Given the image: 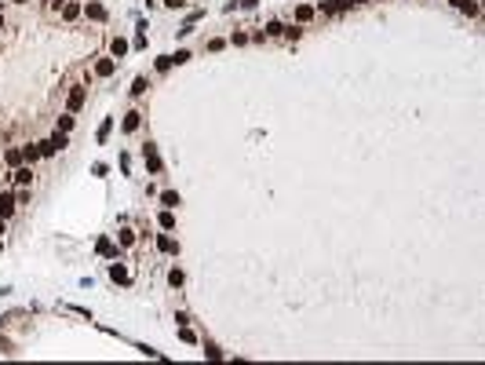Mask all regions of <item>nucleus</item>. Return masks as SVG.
Here are the masks:
<instances>
[{"instance_id": "nucleus-15", "label": "nucleus", "mask_w": 485, "mask_h": 365, "mask_svg": "<svg viewBox=\"0 0 485 365\" xmlns=\"http://www.w3.org/2000/svg\"><path fill=\"white\" fill-rule=\"evenodd\" d=\"M161 204H164V208H175V204H179V194H175V190H164V194H161Z\"/></svg>"}, {"instance_id": "nucleus-26", "label": "nucleus", "mask_w": 485, "mask_h": 365, "mask_svg": "<svg viewBox=\"0 0 485 365\" xmlns=\"http://www.w3.org/2000/svg\"><path fill=\"white\" fill-rule=\"evenodd\" d=\"M164 7H186V0H164Z\"/></svg>"}, {"instance_id": "nucleus-13", "label": "nucleus", "mask_w": 485, "mask_h": 365, "mask_svg": "<svg viewBox=\"0 0 485 365\" xmlns=\"http://www.w3.org/2000/svg\"><path fill=\"white\" fill-rule=\"evenodd\" d=\"M110 51H113V59H120V55H128V41H120V37H113V41H110Z\"/></svg>"}, {"instance_id": "nucleus-9", "label": "nucleus", "mask_w": 485, "mask_h": 365, "mask_svg": "<svg viewBox=\"0 0 485 365\" xmlns=\"http://www.w3.org/2000/svg\"><path fill=\"white\" fill-rule=\"evenodd\" d=\"M11 212H15V194H0V216L7 219Z\"/></svg>"}, {"instance_id": "nucleus-17", "label": "nucleus", "mask_w": 485, "mask_h": 365, "mask_svg": "<svg viewBox=\"0 0 485 365\" xmlns=\"http://www.w3.org/2000/svg\"><path fill=\"white\" fill-rule=\"evenodd\" d=\"M37 157H40V146H22V161H37Z\"/></svg>"}, {"instance_id": "nucleus-1", "label": "nucleus", "mask_w": 485, "mask_h": 365, "mask_svg": "<svg viewBox=\"0 0 485 365\" xmlns=\"http://www.w3.org/2000/svg\"><path fill=\"white\" fill-rule=\"evenodd\" d=\"M84 102H88V91H84L80 84H73V88H70V95H66V110H70V114H77Z\"/></svg>"}, {"instance_id": "nucleus-24", "label": "nucleus", "mask_w": 485, "mask_h": 365, "mask_svg": "<svg viewBox=\"0 0 485 365\" xmlns=\"http://www.w3.org/2000/svg\"><path fill=\"white\" fill-rule=\"evenodd\" d=\"M55 150H59V146H55V139H48V143H40V154H44V157H51Z\"/></svg>"}, {"instance_id": "nucleus-6", "label": "nucleus", "mask_w": 485, "mask_h": 365, "mask_svg": "<svg viewBox=\"0 0 485 365\" xmlns=\"http://www.w3.org/2000/svg\"><path fill=\"white\" fill-rule=\"evenodd\" d=\"M84 15V4H77V0H66V4H62V18H66V22H73V18H80Z\"/></svg>"}, {"instance_id": "nucleus-29", "label": "nucleus", "mask_w": 485, "mask_h": 365, "mask_svg": "<svg viewBox=\"0 0 485 365\" xmlns=\"http://www.w3.org/2000/svg\"><path fill=\"white\" fill-rule=\"evenodd\" d=\"M15 4H30V0H15Z\"/></svg>"}, {"instance_id": "nucleus-28", "label": "nucleus", "mask_w": 485, "mask_h": 365, "mask_svg": "<svg viewBox=\"0 0 485 365\" xmlns=\"http://www.w3.org/2000/svg\"><path fill=\"white\" fill-rule=\"evenodd\" d=\"M0 30H4V15H0Z\"/></svg>"}, {"instance_id": "nucleus-23", "label": "nucleus", "mask_w": 485, "mask_h": 365, "mask_svg": "<svg viewBox=\"0 0 485 365\" xmlns=\"http://www.w3.org/2000/svg\"><path fill=\"white\" fill-rule=\"evenodd\" d=\"M73 128V114H66V117H59V132H70Z\"/></svg>"}, {"instance_id": "nucleus-14", "label": "nucleus", "mask_w": 485, "mask_h": 365, "mask_svg": "<svg viewBox=\"0 0 485 365\" xmlns=\"http://www.w3.org/2000/svg\"><path fill=\"white\" fill-rule=\"evenodd\" d=\"M452 7L456 11H467V15H478V4H474V0H452Z\"/></svg>"}, {"instance_id": "nucleus-11", "label": "nucleus", "mask_w": 485, "mask_h": 365, "mask_svg": "<svg viewBox=\"0 0 485 365\" xmlns=\"http://www.w3.org/2000/svg\"><path fill=\"white\" fill-rule=\"evenodd\" d=\"M310 18H314V7H310V4H299V7H296V22H299V26L310 22Z\"/></svg>"}, {"instance_id": "nucleus-4", "label": "nucleus", "mask_w": 485, "mask_h": 365, "mask_svg": "<svg viewBox=\"0 0 485 365\" xmlns=\"http://www.w3.org/2000/svg\"><path fill=\"white\" fill-rule=\"evenodd\" d=\"M84 15H88L91 22H102V18H106V7H102L99 0H88V4H84Z\"/></svg>"}, {"instance_id": "nucleus-12", "label": "nucleus", "mask_w": 485, "mask_h": 365, "mask_svg": "<svg viewBox=\"0 0 485 365\" xmlns=\"http://www.w3.org/2000/svg\"><path fill=\"white\" fill-rule=\"evenodd\" d=\"M110 278H113V282H120V285H128V270L120 267V263H110Z\"/></svg>"}, {"instance_id": "nucleus-27", "label": "nucleus", "mask_w": 485, "mask_h": 365, "mask_svg": "<svg viewBox=\"0 0 485 365\" xmlns=\"http://www.w3.org/2000/svg\"><path fill=\"white\" fill-rule=\"evenodd\" d=\"M0 234H4V216H0Z\"/></svg>"}, {"instance_id": "nucleus-2", "label": "nucleus", "mask_w": 485, "mask_h": 365, "mask_svg": "<svg viewBox=\"0 0 485 365\" xmlns=\"http://www.w3.org/2000/svg\"><path fill=\"white\" fill-rule=\"evenodd\" d=\"M143 161H146V168H150V172H161V154H157L153 143L143 146Z\"/></svg>"}, {"instance_id": "nucleus-10", "label": "nucleus", "mask_w": 485, "mask_h": 365, "mask_svg": "<svg viewBox=\"0 0 485 365\" xmlns=\"http://www.w3.org/2000/svg\"><path fill=\"white\" fill-rule=\"evenodd\" d=\"M117 245L132 248V245H135V230H128V227H124V230H117Z\"/></svg>"}, {"instance_id": "nucleus-19", "label": "nucleus", "mask_w": 485, "mask_h": 365, "mask_svg": "<svg viewBox=\"0 0 485 365\" xmlns=\"http://www.w3.org/2000/svg\"><path fill=\"white\" fill-rule=\"evenodd\" d=\"M4 157H7V164H11V168H18V164H22V150H7Z\"/></svg>"}, {"instance_id": "nucleus-20", "label": "nucleus", "mask_w": 485, "mask_h": 365, "mask_svg": "<svg viewBox=\"0 0 485 365\" xmlns=\"http://www.w3.org/2000/svg\"><path fill=\"white\" fill-rule=\"evenodd\" d=\"M172 62H175L172 55H161V59H157V73H168V70H172Z\"/></svg>"}, {"instance_id": "nucleus-18", "label": "nucleus", "mask_w": 485, "mask_h": 365, "mask_svg": "<svg viewBox=\"0 0 485 365\" xmlns=\"http://www.w3.org/2000/svg\"><path fill=\"white\" fill-rule=\"evenodd\" d=\"M175 227V216H172V208H164L161 212V230H172Z\"/></svg>"}, {"instance_id": "nucleus-7", "label": "nucleus", "mask_w": 485, "mask_h": 365, "mask_svg": "<svg viewBox=\"0 0 485 365\" xmlns=\"http://www.w3.org/2000/svg\"><path fill=\"white\" fill-rule=\"evenodd\" d=\"M11 175H15V183H18V186H30V183H33V168H30V164H18Z\"/></svg>"}, {"instance_id": "nucleus-16", "label": "nucleus", "mask_w": 485, "mask_h": 365, "mask_svg": "<svg viewBox=\"0 0 485 365\" xmlns=\"http://www.w3.org/2000/svg\"><path fill=\"white\" fill-rule=\"evenodd\" d=\"M95 248H99V256H113V241H110V238H99Z\"/></svg>"}, {"instance_id": "nucleus-5", "label": "nucleus", "mask_w": 485, "mask_h": 365, "mask_svg": "<svg viewBox=\"0 0 485 365\" xmlns=\"http://www.w3.org/2000/svg\"><path fill=\"white\" fill-rule=\"evenodd\" d=\"M117 73V59H99L95 62V77H113Z\"/></svg>"}, {"instance_id": "nucleus-25", "label": "nucleus", "mask_w": 485, "mask_h": 365, "mask_svg": "<svg viewBox=\"0 0 485 365\" xmlns=\"http://www.w3.org/2000/svg\"><path fill=\"white\" fill-rule=\"evenodd\" d=\"M266 33L277 37V33H285V26H281V22H266Z\"/></svg>"}, {"instance_id": "nucleus-21", "label": "nucleus", "mask_w": 485, "mask_h": 365, "mask_svg": "<svg viewBox=\"0 0 485 365\" xmlns=\"http://www.w3.org/2000/svg\"><path fill=\"white\" fill-rule=\"evenodd\" d=\"M146 88H150V84H146V77H135V84H132V95H146Z\"/></svg>"}, {"instance_id": "nucleus-8", "label": "nucleus", "mask_w": 485, "mask_h": 365, "mask_svg": "<svg viewBox=\"0 0 485 365\" xmlns=\"http://www.w3.org/2000/svg\"><path fill=\"white\" fill-rule=\"evenodd\" d=\"M139 124H143V114H139V110H132V114H124V124H120V128H124V132H135Z\"/></svg>"}, {"instance_id": "nucleus-3", "label": "nucleus", "mask_w": 485, "mask_h": 365, "mask_svg": "<svg viewBox=\"0 0 485 365\" xmlns=\"http://www.w3.org/2000/svg\"><path fill=\"white\" fill-rule=\"evenodd\" d=\"M157 248H161L164 256H175V252H179V241H175L172 234H157Z\"/></svg>"}, {"instance_id": "nucleus-22", "label": "nucleus", "mask_w": 485, "mask_h": 365, "mask_svg": "<svg viewBox=\"0 0 485 365\" xmlns=\"http://www.w3.org/2000/svg\"><path fill=\"white\" fill-rule=\"evenodd\" d=\"M168 285H183V270H179V267L168 270Z\"/></svg>"}]
</instances>
